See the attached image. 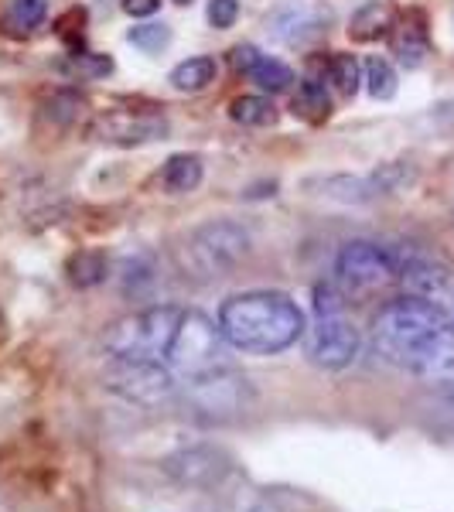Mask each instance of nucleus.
I'll return each mask as SVG.
<instances>
[{
    "label": "nucleus",
    "mask_w": 454,
    "mask_h": 512,
    "mask_svg": "<svg viewBox=\"0 0 454 512\" xmlns=\"http://www.w3.org/2000/svg\"><path fill=\"white\" fill-rule=\"evenodd\" d=\"M335 280L345 291H356V294L396 284L400 280V250L369 243V239L345 243L335 260Z\"/></svg>",
    "instance_id": "0eeeda50"
},
{
    "label": "nucleus",
    "mask_w": 454,
    "mask_h": 512,
    "mask_svg": "<svg viewBox=\"0 0 454 512\" xmlns=\"http://www.w3.org/2000/svg\"><path fill=\"white\" fill-rule=\"evenodd\" d=\"M250 79L257 82L260 89H267V93H287L294 82V69L277 59H270V55H263L257 62V69L250 72Z\"/></svg>",
    "instance_id": "6ab92c4d"
},
{
    "label": "nucleus",
    "mask_w": 454,
    "mask_h": 512,
    "mask_svg": "<svg viewBox=\"0 0 454 512\" xmlns=\"http://www.w3.org/2000/svg\"><path fill=\"white\" fill-rule=\"evenodd\" d=\"M219 328L226 342L250 355H277L308 332L304 311L284 291H243L222 301Z\"/></svg>",
    "instance_id": "f257e3e1"
},
{
    "label": "nucleus",
    "mask_w": 454,
    "mask_h": 512,
    "mask_svg": "<svg viewBox=\"0 0 454 512\" xmlns=\"http://www.w3.org/2000/svg\"><path fill=\"white\" fill-rule=\"evenodd\" d=\"M161 7V0H123V11L134 14V18H151Z\"/></svg>",
    "instance_id": "c85d7f7f"
},
{
    "label": "nucleus",
    "mask_w": 454,
    "mask_h": 512,
    "mask_svg": "<svg viewBox=\"0 0 454 512\" xmlns=\"http://www.w3.org/2000/svg\"><path fill=\"white\" fill-rule=\"evenodd\" d=\"M76 69H79V76H86V79H103V76H110V72H113V59H110V55L89 52V55H79Z\"/></svg>",
    "instance_id": "bb28decb"
},
{
    "label": "nucleus",
    "mask_w": 454,
    "mask_h": 512,
    "mask_svg": "<svg viewBox=\"0 0 454 512\" xmlns=\"http://www.w3.org/2000/svg\"><path fill=\"white\" fill-rule=\"evenodd\" d=\"M308 359L318 369L338 373V369H349L359 355V328L352 325L349 315L342 311H328V315H315V325L308 328Z\"/></svg>",
    "instance_id": "6e6552de"
},
{
    "label": "nucleus",
    "mask_w": 454,
    "mask_h": 512,
    "mask_svg": "<svg viewBox=\"0 0 454 512\" xmlns=\"http://www.w3.org/2000/svg\"><path fill=\"white\" fill-rule=\"evenodd\" d=\"M390 45H393V55L407 65V69H417V65L427 59V52H431V35H427L424 14L410 11V14H403L400 24L393 21Z\"/></svg>",
    "instance_id": "f8f14e48"
},
{
    "label": "nucleus",
    "mask_w": 454,
    "mask_h": 512,
    "mask_svg": "<svg viewBox=\"0 0 454 512\" xmlns=\"http://www.w3.org/2000/svg\"><path fill=\"white\" fill-rule=\"evenodd\" d=\"M161 185L168 188L171 195L195 192V188L202 185V158H198V154H171L161 171Z\"/></svg>",
    "instance_id": "4468645a"
},
{
    "label": "nucleus",
    "mask_w": 454,
    "mask_h": 512,
    "mask_svg": "<svg viewBox=\"0 0 454 512\" xmlns=\"http://www.w3.org/2000/svg\"><path fill=\"white\" fill-rule=\"evenodd\" d=\"M48 0H11V24L18 31H31L45 21Z\"/></svg>",
    "instance_id": "b1692460"
},
{
    "label": "nucleus",
    "mask_w": 454,
    "mask_h": 512,
    "mask_svg": "<svg viewBox=\"0 0 454 512\" xmlns=\"http://www.w3.org/2000/svg\"><path fill=\"white\" fill-rule=\"evenodd\" d=\"M366 89L373 99L396 96V72H393V65L386 59H379V55H373V59L366 62Z\"/></svg>",
    "instance_id": "aec40b11"
},
{
    "label": "nucleus",
    "mask_w": 454,
    "mask_h": 512,
    "mask_svg": "<svg viewBox=\"0 0 454 512\" xmlns=\"http://www.w3.org/2000/svg\"><path fill=\"white\" fill-rule=\"evenodd\" d=\"M325 192L335 195V198H342V202H369V198L379 195L369 178H345V175L328 178L325 181Z\"/></svg>",
    "instance_id": "4be33fe9"
},
{
    "label": "nucleus",
    "mask_w": 454,
    "mask_h": 512,
    "mask_svg": "<svg viewBox=\"0 0 454 512\" xmlns=\"http://www.w3.org/2000/svg\"><path fill=\"white\" fill-rule=\"evenodd\" d=\"M69 277H72V284H79V287H93V284H99V280L106 277V260H103V253L86 250V253L72 256V260H69Z\"/></svg>",
    "instance_id": "412c9836"
},
{
    "label": "nucleus",
    "mask_w": 454,
    "mask_h": 512,
    "mask_svg": "<svg viewBox=\"0 0 454 512\" xmlns=\"http://www.w3.org/2000/svg\"><path fill=\"white\" fill-rule=\"evenodd\" d=\"M328 79L335 82V89L342 96H356L359 93V82H362V65L356 55L349 52H335L328 59Z\"/></svg>",
    "instance_id": "a211bd4d"
},
{
    "label": "nucleus",
    "mask_w": 454,
    "mask_h": 512,
    "mask_svg": "<svg viewBox=\"0 0 454 512\" xmlns=\"http://www.w3.org/2000/svg\"><path fill=\"white\" fill-rule=\"evenodd\" d=\"M229 117L243 127H270L277 120V106L267 96H236L229 103Z\"/></svg>",
    "instance_id": "f3484780"
},
{
    "label": "nucleus",
    "mask_w": 454,
    "mask_h": 512,
    "mask_svg": "<svg viewBox=\"0 0 454 512\" xmlns=\"http://www.w3.org/2000/svg\"><path fill=\"white\" fill-rule=\"evenodd\" d=\"M178 4H192V0H178Z\"/></svg>",
    "instance_id": "c756f323"
},
{
    "label": "nucleus",
    "mask_w": 454,
    "mask_h": 512,
    "mask_svg": "<svg viewBox=\"0 0 454 512\" xmlns=\"http://www.w3.org/2000/svg\"><path fill=\"white\" fill-rule=\"evenodd\" d=\"M127 41L134 48H140V52L154 55V52H161V48L171 45V28L168 24H137V28H130Z\"/></svg>",
    "instance_id": "5701e85b"
},
{
    "label": "nucleus",
    "mask_w": 454,
    "mask_h": 512,
    "mask_svg": "<svg viewBox=\"0 0 454 512\" xmlns=\"http://www.w3.org/2000/svg\"><path fill=\"white\" fill-rule=\"evenodd\" d=\"M96 134L110 144H147L168 134V120L158 113H140V110H110L96 120Z\"/></svg>",
    "instance_id": "1a4fd4ad"
},
{
    "label": "nucleus",
    "mask_w": 454,
    "mask_h": 512,
    "mask_svg": "<svg viewBox=\"0 0 454 512\" xmlns=\"http://www.w3.org/2000/svg\"><path fill=\"white\" fill-rule=\"evenodd\" d=\"M226 335H222L219 321H212L202 311H181V321L175 328V338L168 345V366L188 379L212 376L226 366Z\"/></svg>",
    "instance_id": "20e7f679"
},
{
    "label": "nucleus",
    "mask_w": 454,
    "mask_h": 512,
    "mask_svg": "<svg viewBox=\"0 0 454 512\" xmlns=\"http://www.w3.org/2000/svg\"><path fill=\"white\" fill-rule=\"evenodd\" d=\"M393 31V7L386 0H369L362 4L349 21V38L352 41H376Z\"/></svg>",
    "instance_id": "ddd939ff"
},
{
    "label": "nucleus",
    "mask_w": 454,
    "mask_h": 512,
    "mask_svg": "<svg viewBox=\"0 0 454 512\" xmlns=\"http://www.w3.org/2000/svg\"><path fill=\"white\" fill-rule=\"evenodd\" d=\"M328 24V14L321 7H311V4H284L280 11L270 14L267 21V31L274 35V41L280 45H291V48H301V45H311Z\"/></svg>",
    "instance_id": "9b49d317"
},
{
    "label": "nucleus",
    "mask_w": 454,
    "mask_h": 512,
    "mask_svg": "<svg viewBox=\"0 0 454 512\" xmlns=\"http://www.w3.org/2000/svg\"><path fill=\"white\" fill-rule=\"evenodd\" d=\"M106 390L123 396L134 407H158L175 396V369L161 359H110L106 366Z\"/></svg>",
    "instance_id": "423d86ee"
},
{
    "label": "nucleus",
    "mask_w": 454,
    "mask_h": 512,
    "mask_svg": "<svg viewBox=\"0 0 454 512\" xmlns=\"http://www.w3.org/2000/svg\"><path fill=\"white\" fill-rule=\"evenodd\" d=\"M260 59H263V55H260L257 45H236L233 48V65H236L239 72H243V76H250V72L257 69Z\"/></svg>",
    "instance_id": "cd10ccee"
},
{
    "label": "nucleus",
    "mask_w": 454,
    "mask_h": 512,
    "mask_svg": "<svg viewBox=\"0 0 454 512\" xmlns=\"http://www.w3.org/2000/svg\"><path fill=\"white\" fill-rule=\"evenodd\" d=\"M250 253V233L236 222H205L185 243V267L198 277H222Z\"/></svg>",
    "instance_id": "39448f33"
},
{
    "label": "nucleus",
    "mask_w": 454,
    "mask_h": 512,
    "mask_svg": "<svg viewBox=\"0 0 454 512\" xmlns=\"http://www.w3.org/2000/svg\"><path fill=\"white\" fill-rule=\"evenodd\" d=\"M216 72H219L216 59L195 55V59H188L171 69V86H175L178 93H202V89H209L212 82H216Z\"/></svg>",
    "instance_id": "2eb2a0df"
},
{
    "label": "nucleus",
    "mask_w": 454,
    "mask_h": 512,
    "mask_svg": "<svg viewBox=\"0 0 454 512\" xmlns=\"http://www.w3.org/2000/svg\"><path fill=\"white\" fill-rule=\"evenodd\" d=\"M291 110H294V117H301L308 123L328 120V113H332V99H328V93H325V82L304 79L301 86H297L294 99H291Z\"/></svg>",
    "instance_id": "dca6fc26"
},
{
    "label": "nucleus",
    "mask_w": 454,
    "mask_h": 512,
    "mask_svg": "<svg viewBox=\"0 0 454 512\" xmlns=\"http://www.w3.org/2000/svg\"><path fill=\"white\" fill-rule=\"evenodd\" d=\"M239 18V0H209V24L219 31L233 28Z\"/></svg>",
    "instance_id": "a878e982"
},
{
    "label": "nucleus",
    "mask_w": 454,
    "mask_h": 512,
    "mask_svg": "<svg viewBox=\"0 0 454 512\" xmlns=\"http://www.w3.org/2000/svg\"><path fill=\"white\" fill-rule=\"evenodd\" d=\"M407 373L417 376L420 383L437 386V390H454V321H448V325L414 355Z\"/></svg>",
    "instance_id": "9d476101"
},
{
    "label": "nucleus",
    "mask_w": 454,
    "mask_h": 512,
    "mask_svg": "<svg viewBox=\"0 0 454 512\" xmlns=\"http://www.w3.org/2000/svg\"><path fill=\"white\" fill-rule=\"evenodd\" d=\"M369 181H373V188L379 195H383V192H400V188H407L410 181H414V171H410L407 164H383L376 175H369Z\"/></svg>",
    "instance_id": "393cba45"
},
{
    "label": "nucleus",
    "mask_w": 454,
    "mask_h": 512,
    "mask_svg": "<svg viewBox=\"0 0 454 512\" xmlns=\"http://www.w3.org/2000/svg\"><path fill=\"white\" fill-rule=\"evenodd\" d=\"M181 321L175 304H154V308L134 311V315L113 321L106 328V352L110 359H164Z\"/></svg>",
    "instance_id": "7ed1b4c3"
},
{
    "label": "nucleus",
    "mask_w": 454,
    "mask_h": 512,
    "mask_svg": "<svg viewBox=\"0 0 454 512\" xmlns=\"http://www.w3.org/2000/svg\"><path fill=\"white\" fill-rule=\"evenodd\" d=\"M441 304H434L431 297L407 294L396 297L386 308H379V315L373 321V345L390 366L410 369L414 355L424 349L431 338L448 325Z\"/></svg>",
    "instance_id": "f03ea898"
}]
</instances>
